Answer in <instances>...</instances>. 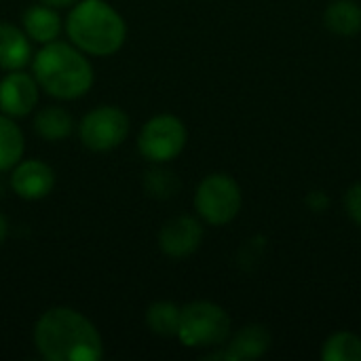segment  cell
Here are the masks:
<instances>
[{"label": "cell", "instance_id": "2", "mask_svg": "<svg viewBox=\"0 0 361 361\" xmlns=\"http://www.w3.org/2000/svg\"><path fill=\"white\" fill-rule=\"evenodd\" d=\"M34 78L57 99L82 97L93 85V68L74 44L51 40L34 55Z\"/></svg>", "mask_w": 361, "mask_h": 361}, {"label": "cell", "instance_id": "17", "mask_svg": "<svg viewBox=\"0 0 361 361\" xmlns=\"http://www.w3.org/2000/svg\"><path fill=\"white\" fill-rule=\"evenodd\" d=\"M324 361H361V338L351 330L330 334L322 345Z\"/></svg>", "mask_w": 361, "mask_h": 361}, {"label": "cell", "instance_id": "5", "mask_svg": "<svg viewBox=\"0 0 361 361\" xmlns=\"http://www.w3.org/2000/svg\"><path fill=\"white\" fill-rule=\"evenodd\" d=\"M243 207V192L237 180L228 173L205 176L195 192V209L209 226L231 224Z\"/></svg>", "mask_w": 361, "mask_h": 361}, {"label": "cell", "instance_id": "10", "mask_svg": "<svg viewBox=\"0 0 361 361\" xmlns=\"http://www.w3.org/2000/svg\"><path fill=\"white\" fill-rule=\"evenodd\" d=\"M11 186L21 199L38 201V199H44L53 190L55 173L44 161H38V159L19 161L13 167Z\"/></svg>", "mask_w": 361, "mask_h": 361}, {"label": "cell", "instance_id": "7", "mask_svg": "<svg viewBox=\"0 0 361 361\" xmlns=\"http://www.w3.org/2000/svg\"><path fill=\"white\" fill-rule=\"evenodd\" d=\"M80 142L95 152H106L121 146L129 135V116L116 106H99L82 116Z\"/></svg>", "mask_w": 361, "mask_h": 361}, {"label": "cell", "instance_id": "11", "mask_svg": "<svg viewBox=\"0 0 361 361\" xmlns=\"http://www.w3.org/2000/svg\"><path fill=\"white\" fill-rule=\"evenodd\" d=\"M226 343H228L224 349L226 361H250L264 357L271 351L273 336L267 326L247 324L241 330H237L235 334H231V338Z\"/></svg>", "mask_w": 361, "mask_h": 361}, {"label": "cell", "instance_id": "16", "mask_svg": "<svg viewBox=\"0 0 361 361\" xmlns=\"http://www.w3.org/2000/svg\"><path fill=\"white\" fill-rule=\"evenodd\" d=\"M23 133L15 121L6 114H0V171L13 169L23 157Z\"/></svg>", "mask_w": 361, "mask_h": 361}, {"label": "cell", "instance_id": "15", "mask_svg": "<svg viewBox=\"0 0 361 361\" xmlns=\"http://www.w3.org/2000/svg\"><path fill=\"white\" fill-rule=\"evenodd\" d=\"M72 125H74V121H72L70 112L63 110L61 106H47V108L38 110L34 116V129L47 142H59V140L68 137L72 131Z\"/></svg>", "mask_w": 361, "mask_h": 361}, {"label": "cell", "instance_id": "8", "mask_svg": "<svg viewBox=\"0 0 361 361\" xmlns=\"http://www.w3.org/2000/svg\"><path fill=\"white\" fill-rule=\"evenodd\" d=\"M203 222L195 216H176L163 224L159 233V247L167 258H188L203 243Z\"/></svg>", "mask_w": 361, "mask_h": 361}, {"label": "cell", "instance_id": "6", "mask_svg": "<svg viewBox=\"0 0 361 361\" xmlns=\"http://www.w3.org/2000/svg\"><path fill=\"white\" fill-rule=\"evenodd\" d=\"M188 140L186 125L173 114L152 116L140 131V154L150 163H167L182 154Z\"/></svg>", "mask_w": 361, "mask_h": 361}, {"label": "cell", "instance_id": "21", "mask_svg": "<svg viewBox=\"0 0 361 361\" xmlns=\"http://www.w3.org/2000/svg\"><path fill=\"white\" fill-rule=\"evenodd\" d=\"M305 205L313 214H324L330 207V197H328L326 190H311L305 197Z\"/></svg>", "mask_w": 361, "mask_h": 361}, {"label": "cell", "instance_id": "1", "mask_svg": "<svg viewBox=\"0 0 361 361\" xmlns=\"http://www.w3.org/2000/svg\"><path fill=\"white\" fill-rule=\"evenodd\" d=\"M34 345L47 361H97L104 355L97 328L68 307H55L40 315Z\"/></svg>", "mask_w": 361, "mask_h": 361}, {"label": "cell", "instance_id": "22", "mask_svg": "<svg viewBox=\"0 0 361 361\" xmlns=\"http://www.w3.org/2000/svg\"><path fill=\"white\" fill-rule=\"evenodd\" d=\"M38 2H40V4L51 6V8H68V6L76 4L78 0H38Z\"/></svg>", "mask_w": 361, "mask_h": 361}, {"label": "cell", "instance_id": "20", "mask_svg": "<svg viewBox=\"0 0 361 361\" xmlns=\"http://www.w3.org/2000/svg\"><path fill=\"white\" fill-rule=\"evenodd\" d=\"M343 205H345V212L351 218V222L361 228V182H355L353 186L347 188V192L343 197Z\"/></svg>", "mask_w": 361, "mask_h": 361}, {"label": "cell", "instance_id": "19", "mask_svg": "<svg viewBox=\"0 0 361 361\" xmlns=\"http://www.w3.org/2000/svg\"><path fill=\"white\" fill-rule=\"evenodd\" d=\"M144 188L154 199H171L180 190V180H178V176L173 171L163 169V167H157V169L146 171Z\"/></svg>", "mask_w": 361, "mask_h": 361}, {"label": "cell", "instance_id": "12", "mask_svg": "<svg viewBox=\"0 0 361 361\" xmlns=\"http://www.w3.org/2000/svg\"><path fill=\"white\" fill-rule=\"evenodd\" d=\"M32 59V40L8 21H0V68L21 70Z\"/></svg>", "mask_w": 361, "mask_h": 361}, {"label": "cell", "instance_id": "23", "mask_svg": "<svg viewBox=\"0 0 361 361\" xmlns=\"http://www.w3.org/2000/svg\"><path fill=\"white\" fill-rule=\"evenodd\" d=\"M6 235H8V222H6V218L0 214V245L4 243Z\"/></svg>", "mask_w": 361, "mask_h": 361}, {"label": "cell", "instance_id": "4", "mask_svg": "<svg viewBox=\"0 0 361 361\" xmlns=\"http://www.w3.org/2000/svg\"><path fill=\"white\" fill-rule=\"evenodd\" d=\"M233 334L231 315L216 302L195 300L182 307L178 338L190 349H218Z\"/></svg>", "mask_w": 361, "mask_h": 361}, {"label": "cell", "instance_id": "9", "mask_svg": "<svg viewBox=\"0 0 361 361\" xmlns=\"http://www.w3.org/2000/svg\"><path fill=\"white\" fill-rule=\"evenodd\" d=\"M38 82L32 74L11 70L0 80V112L11 118L27 116L38 102Z\"/></svg>", "mask_w": 361, "mask_h": 361}, {"label": "cell", "instance_id": "18", "mask_svg": "<svg viewBox=\"0 0 361 361\" xmlns=\"http://www.w3.org/2000/svg\"><path fill=\"white\" fill-rule=\"evenodd\" d=\"M180 315L182 309L169 300H161L148 307L146 311V326L150 328V332L171 338L178 336V328H180Z\"/></svg>", "mask_w": 361, "mask_h": 361}, {"label": "cell", "instance_id": "3", "mask_svg": "<svg viewBox=\"0 0 361 361\" xmlns=\"http://www.w3.org/2000/svg\"><path fill=\"white\" fill-rule=\"evenodd\" d=\"M66 32L82 53L99 57L116 53L127 38L125 19L104 0L76 2L68 15Z\"/></svg>", "mask_w": 361, "mask_h": 361}, {"label": "cell", "instance_id": "14", "mask_svg": "<svg viewBox=\"0 0 361 361\" xmlns=\"http://www.w3.org/2000/svg\"><path fill=\"white\" fill-rule=\"evenodd\" d=\"M23 30L27 34L30 40L47 44L51 40H55L61 32V19L57 15L55 8L47 6V4H34L23 13Z\"/></svg>", "mask_w": 361, "mask_h": 361}, {"label": "cell", "instance_id": "13", "mask_svg": "<svg viewBox=\"0 0 361 361\" xmlns=\"http://www.w3.org/2000/svg\"><path fill=\"white\" fill-rule=\"evenodd\" d=\"M324 25L343 38H353L361 32V4L357 0H332L324 11Z\"/></svg>", "mask_w": 361, "mask_h": 361}]
</instances>
